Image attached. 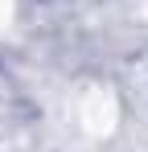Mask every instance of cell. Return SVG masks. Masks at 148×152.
<instances>
[{
    "label": "cell",
    "instance_id": "1",
    "mask_svg": "<svg viewBox=\"0 0 148 152\" xmlns=\"http://www.w3.org/2000/svg\"><path fill=\"white\" fill-rule=\"evenodd\" d=\"M12 17H17V0H0V33L12 29Z\"/></svg>",
    "mask_w": 148,
    "mask_h": 152
}]
</instances>
